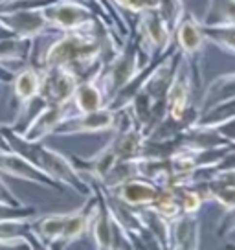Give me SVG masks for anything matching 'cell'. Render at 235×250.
<instances>
[]
</instances>
